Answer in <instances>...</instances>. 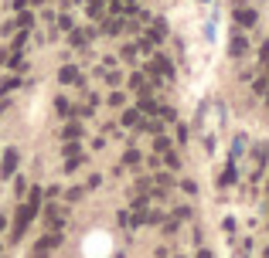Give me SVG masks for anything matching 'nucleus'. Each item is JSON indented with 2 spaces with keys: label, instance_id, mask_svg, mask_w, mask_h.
Instances as JSON below:
<instances>
[{
  "label": "nucleus",
  "instance_id": "1",
  "mask_svg": "<svg viewBox=\"0 0 269 258\" xmlns=\"http://www.w3.org/2000/svg\"><path fill=\"white\" fill-rule=\"evenodd\" d=\"M38 204H41V191H31V200H27V204L17 211V221H14V235H10L14 241H21V235H24V231H27V224L34 221V214H38Z\"/></svg>",
  "mask_w": 269,
  "mask_h": 258
},
{
  "label": "nucleus",
  "instance_id": "2",
  "mask_svg": "<svg viewBox=\"0 0 269 258\" xmlns=\"http://www.w3.org/2000/svg\"><path fill=\"white\" fill-rule=\"evenodd\" d=\"M58 245H62V235H58V231H55V235H45V238L34 245L31 258H48V252H51V248H58Z\"/></svg>",
  "mask_w": 269,
  "mask_h": 258
},
{
  "label": "nucleus",
  "instance_id": "3",
  "mask_svg": "<svg viewBox=\"0 0 269 258\" xmlns=\"http://www.w3.org/2000/svg\"><path fill=\"white\" fill-rule=\"evenodd\" d=\"M17 160H21V153H17V150H7V153H3V160H0V177H14Z\"/></svg>",
  "mask_w": 269,
  "mask_h": 258
},
{
  "label": "nucleus",
  "instance_id": "4",
  "mask_svg": "<svg viewBox=\"0 0 269 258\" xmlns=\"http://www.w3.org/2000/svg\"><path fill=\"white\" fill-rule=\"evenodd\" d=\"M150 71H153V75H157V71H160V75H167V78H171V75H174V68H171V62H167V58H164V55H157V58H153V62H150Z\"/></svg>",
  "mask_w": 269,
  "mask_h": 258
},
{
  "label": "nucleus",
  "instance_id": "5",
  "mask_svg": "<svg viewBox=\"0 0 269 258\" xmlns=\"http://www.w3.org/2000/svg\"><path fill=\"white\" fill-rule=\"evenodd\" d=\"M235 21H239L242 27H252V24H256V10H252V7H242V10H235Z\"/></svg>",
  "mask_w": 269,
  "mask_h": 258
},
{
  "label": "nucleus",
  "instance_id": "6",
  "mask_svg": "<svg viewBox=\"0 0 269 258\" xmlns=\"http://www.w3.org/2000/svg\"><path fill=\"white\" fill-rule=\"evenodd\" d=\"M164 34H167V24H164V21H157V24L150 27V34H147V41H150V44H153V41H164Z\"/></svg>",
  "mask_w": 269,
  "mask_h": 258
},
{
  "label": "nucleus",
  "instance_id": "7",
  "mask_svg": "<svg viewBox=\"0 0 269 258\" xmlns=\"http://www.w3.org/2000/svg\"><path fill=\"white\" fill-rule=\"evenodd\" d=\"M245 48H249V44H245V38H242V34H235V41H232L228 55H232V58H239V55H245Z\"/></svg>",
  "mask_w": 269,
  "mask_h": 258
},
{
  "label": "nucleus",
  "instance_id": "8",
  "mask_svg": "<svg viewBox=\"0 0 269 258\" xmlns=\"http://www.w3.org/2000/svg\"><path fill=\"white\" fill-rule=\"evenodd\" d=\"M140 116H143L140 109H126V112H123V126H143Z\"/></svg>",
  "mask_w": 269,
  "mask_h": 258
},
{
  "label": "nucleus",
  "instance_id": "9",
  "mask_svg": "<svg viewBox=\"0 0 269 258\" xmlns=\"http://www.w3.org/2000/svg\"><path fill=\"white\" fill-rule=\"evenodd\" d=\"M58 78H62V82H65V85H72V82H78V71H75V68H72V64H65V68H62V71H58Z\"/></svg>",
  "mask_w": 269,
  "mask_h": 258
},
{
  "label": "nucleus",
  "instance_id": "10",
  "mask_svg": "<svg viewBox=\"0 0 269 258\" xmlns=\"http://www.w3.org/2000/svg\"><path fill=\"white\" fill-rule=\"evenodd\" d=\"M140 112H157V102L150 99V92H143V99H140Z\"/></svg>",
  "mask_w": 269,
  "mask_h": 258
},
{
  "label": "nucleus",
  "instance_id": "11",
  "mask_svg": "<svg viewBox=\"0 0 269 258\" xmlns=\"http://www.w3.org/2000/svg\"><path fill=\"white\" fill-rule=\"evenodd\" d=\"M106 10V0H89V17H102Z\"/></svg>",
  "mask_w": 269,
  "mask_h": 258
},
{
  "label": "nucleus",
  "instance_id": "12",
  "mask_svg": "<svg viewBox=\"0 0 269 258\" xmlns=\"http://www.w3.org/2000/svg\"><path fill=\"white\" fill-rule=\"evenodd\" d=\"M68 41H72L75 48H82V44H85V34H82V31H72V34H68Z\"/></svg>",
  "mask_w": 269,
  "mask_h": 258
},
{
  "label": "nucleus",
  "instance_id": "13",
  "mask_svg": "<svg viewBox=\"0 0 269 258\" xmlns=\"http://www.w3.org/2000/svg\"><path fill=\"white\" fill-rule=\"evenodd\" d=\"M82 136V126L75 123V126H65V139H78Z\"/></svg>",
  "mask_w": 269,
  "mask_h": 258
},
{
  "label": "nucleus",
  "instance_id": "14",
  "mask_svg": "<svg viewBox=\"0 0 269 258\" xmlns=\"http://www.w3.org/2000/svg\"><path fill=\"white\" fill-rule=\"evenodd\" d=\"M102 31H106V34H116V31H120V21H116V17H113V21H106V24H102Z\"/></svg>",
  "mask_w": 269,
  "mask_h": 258
},
{
  "label": "nucleus",
  "instance_id": "15",
  "mask_svg": "<svg viewBox=\"0 0 269 258\" xmlns=\"http://www.w3.org/2000/svg\"><path fill=\"white\" fill-rule=\"evenodd\" d=\"M157 153H171V143H167V139H164V136H160V139H157Z\"/></svg>",
  "mask_w": 269,
  "mask_h": 258
},
{
  "label": "nucleus",
  "instance_id": "16",
  "mask_svg": "<svg viewBox=\"0 0 269 258\" xmlns=\"http://www.w3.org/2000/svg\"><path fill=\"white\" fill-rule=\"evenodd\" d=\"M123 58H130V62H133V58H136V44H126V48H123Z\"/></svg>",
  "mask_w": 269,
  "mask_h": 258
},
{
  "label": "nucleus",
  "instance_id": "17",
  "mask_svg": "<svg viewBox=\"0 0 269 258\" xmlns=\"http://www.w3.org/2000/svg\"><path fill=\"white\" fill-rule=\"evenodd\" d=\"M147 129H150V132H157V136H160V129H164V123H157V119H150V123H147Z\"/></svg>",
  "mask_w": 269,
  "mask_h": 258
},
{
  "label": "nucleus",
  "instance_id": "18",
  "mask_svg": "<svg viewBox=\"0 0 269 258\" xmlns=\"http://www.w3.org/2000/svg\"><path fill=\"white\" fill-rule=\"evenodd\" d=\"M130 85L133 88H143V75H130Z\"/></svg>",
  "mask_w": 269,
  "mask_h": 258
},
{
  "label": "nucleus",
  "instance_id": "19",
  "mask_svg": "<svg viewBox=\"0 0 269 258\" xmlns=\"http://www.w3.org/2000/svg\"><path fill=\"white\" fill-rule=\"evenodd\" d=\"M123 160H126V163H136V160H140V153H136V150H126V156H123Z\"/></svg>",
  "mask_w": 269,
  "mask_h": 258
},
{
  "label": "nucleus",
  "instance_id": "20",
  "mask_svg": "<svg viewBox=\"0 0 269 258\" xmlns=\"http://www.w3.org/2000/svg\"><path fill=\"white\" fill-rule=\"evenodd\" d=\"M263 64H266V71H269V41L263 44Z\"/></svg>",
  "mask_w": 269,
  "mask_h": 258
},
{
  "label": "nucleus",
  "instance_id": "21",
  "mask_svg": "<svg viewBox=\"0 0 269 258\" xmlns=\"http://www.w3.org/2000/svg\"><path fill=\"white\" fill-rule=\"evenodd\" d=\"M198 258H211V252H198Z\"/></svg>",
  "mask_w": 269,
  "mask_h": 258
},
{
  "label": "nucleus",
  "instance_id": "22",
  "mask_svg": "<svg viewBox=\"0 0 269 258\" xmlns=\"http://www.w3.org/2000/svg\"><path fill=\"white\" fill-rule=\"evenodd\" d=\"M3 228H7V221H3V217H0V231H3Z\"/></svg>",
  "mask_w": 269,
  "mask_h": 258
}]
</instances>
